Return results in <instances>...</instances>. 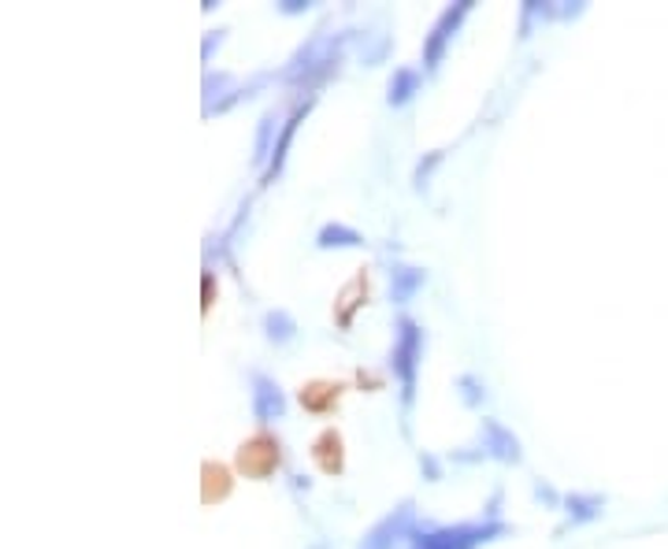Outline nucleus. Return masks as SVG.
Masks as SVG:
<instances>
[{
    "mask_svg": "<svg viewBox=\"0 0 668 549\" xmlns=\"http://www.w3.org/2000/svg\"><path fill=\"white\" fill-rule=\"evenodd\" d=\"M312 108H316V97H301V101L294 104V112L283 120V130H279V141H275V149H272V160H268V167L260 171V186H272L275 178L283 175L286 157H290V146H294V138H297V130H301V123L309 120Z\"/></svg>",
    "mask_w": 668,
    "mask_h": 549,
    "instance_id": "8",
    "label": "nucleus"
},
{
    "mask_svg": "<svg viewBox=\"0 0 668 549\" xmlns=\"http://www.w3.org/2000/svg\"><path fill=\"white\" fill-rule=\"evenodd\" d=\"M565 524L554 531L557 538L572 527H583V524H594V520L606 516V494H565Z\"/></svg>",
    "mask_w": 668,
    "mask_h": 549,
    "instance_id": "13",
    "label": "nucleus"
},
{
    "mask_svg": "<svg viewBox=\"0 0 668 549\" xmlns=\"http://www.w3.org/2000/svg\"><path fill=\"white\" fill-rule=\"evenodd\" d=\"M260 330H264V338L272 346H290L301 327H297V320L286 309H268L264 320H260Z\"/></svg>",
    "mask_w": 668,
    "mask_h": 549,
    "instance_id": "19",
    "label": "nucleus"
},
{
    "mask_svg": "<svg viewBox=\"0 0 668 549\" xmlns=\"http://www.w3.org/2000/svg\"><path fill=\"white\" fill-rule=\"evenodd\" d=\"M368 238L349 223H323L316 230V249H364Z\"/></svg>",
    "mask_w": 668,
    "mask_h": 549,
    "instance_id": "18",
    "label": "nucleus"
},
{
    "mask_svg": "<svg viewBox=\"0 0 668 549\" xmlns=\"http://www.w3.org/2000/svg\"><path fill=\"white\" fill-rule=\"evenodd\" d=\"M423 346H428V335H423V323L412 320L409 312L394 320V346H391V375L401 386V412L409 416L412 401H417V379H420V364H423Z\"/></svg>",
    "mask_w": 668,
    "mask_h": 549,
    "instance_id": "2",
    "label": "nucleus"
},
{
    "mask_svg": "<svg viewBox=\"0 0 668 549\" xmlns=\"http://www.w3.org/2000/svg\"><path fill=\"white\" fill-rule=\"evenodd\" d=\"M417 527H420L417 501L405 498V501H397V506L386 512L383 520H375V524L360 535L357 549H409Z\"/></svg>",
    "mask_w": 668,
    "mask_h": 549,
    "instance_id": "5",
    "label": "nucleus"
},
{
    "mask_svg": "<svg viewBox=\"0 0 668 549\" xmlns=\"http://www.w3.org/2000/svg\"><path fill=\"white\" fill-rule=\"evenodd\" d=\"M449 461H454V464H483V461H491V457H486L483 446H465V449H454Z\"/></svg>",
    "mask_w": 668,
    "mask_h": 549,
    "instance_id": "26",
    "label": "nucleus"
},
{
    "mask_svg": "<svg viewBox=\"0 0 668 549\" xmlns=\"http://www.w3.org/2000/svg\"><path fill=\"white\" fill-rule=\"evenodd\" d=\"M290 401H286V390L279 386L275 375L260 372V367H249V412L260 427H272L286 416Z\"/></svg>",
    "mask_w": 668,
    "mask_h": 549,
    "instance_id": "7",
    "label": "nucleus"
},
{
    "mask_svg": "<svg viewBox=\"0 0 668 549\" xmlns=\"http://www.w3.org/2000/svg\"><path fill=\"white\" fill-rule=\"evenodd\" d=\"M279 12H283V15H305V12H312V0H283Z\"/></svg>",
    "mask_w": 668,
    "mask_h": 549,
    "instance_id": "29",
    "label": "nucleus"
},
{
    "mask_svg": "<svg viewBox=\"0 0 668 549\" xmlns=\"http://www.w3.org/2000/svg\"><path fill=\"white\" fill-rule=\"evenodd\" d=\"M502 501H505V486H494V494L486 498V506H483V520L498 524V520H502Z\"/></svg>",
    "mask_w": 668,
    "mask_h": 549,
    "instance_id": "27",
    "label": "nucleus"
},
{
    "mask_svg": "<svg viewBox=\"0 0 668 549\" xmlns=\"http://www.w3.org/2000/svg\"><path fill=\"white\" fill-rule=\"evenodd\" d=\"M368 297H372V278H368V267H360V272L342 286L338 301H334V323H338L342 330L354 327L357 312L368 304Z\"/></svg>",
    "mask_w": 668,
    "mask_h": 549,
    "instance_id": "12",
    "label": "nucleus"
},
{
    "mask_svg": "<svg viewBox=\"0 0 668 549\" xmlns=\"http://www.w3.org/2000/svg\"><path fill=\"white\" fill-rule=\"evenodd\" d=\"M215 294H220V278H215L212 264H205V275H201V312H205V316L212 312Z\"/></svg>",
    "mask_w": 668,
    "mask_h": 549,
    "instance_id": "23",
    "label": "nucleus"
},
{
    "mask_svg": "<svg viewBox=\"0 0 668 549\" xmlns=\"http://www.w3.org/2000/svg\"><path fill=\"white\" fill-rule=\"evenodd\" d=\"M531 490H535V501H543L546 509H561V506H565V494H557L546 479H535V486H531Z\"/></svg>",
    "mask_w": 668,
    "mask_h": 549,
    "instance_id": "24",
    "label": "nucleus"
},
{
    "mask_svg": "<svg viewBox=\"0 0 668 549\" xmlns=\"http://www.w3.org/2000/svg\"><path fill=\"white\" fill-rule=\"evenodd\" d=\"M286 461V449H283V438L275 431L260 427L257 435H249L246 442L234 449V472L242 479H252V483H264L283 467Z\"/></svg>",
    "mask_w": 668,
    "mask_h": 549,
    "instance_id": "4",
    "label": "nucleus"
},
{
    "mask_svg": "<svg viewBox=\"0 0 668 549\" xmlns=\"http://www.w3.org/2000/svg\"><path fill=\"white\" fill-rule=\"evenodd\" d=\"M472 8H475V0H457V4L442 8L438 20L431 23V30L423 34V71H428V75H431V71L442 67V60H446L449 45H454L457 30L465 26L468 15H472Z\"/></svg>",
    "mask_w": 668,
    "mask_h": 549,
    "instance_id": "6",
    "label": "nucleus"
},
{
    "mask_svg": "<svg viewBox=\"0 0 668 549\" xmlns=\"http://www.w3.org/2000/svg\"><path fill=\"white\" fill-rule=\"evenodd\" d=\"M423 286H428V272H423V267L394 260L391 264V301L394 304H409Z\"/></svg>",
    "mask_w": 668,
    "mask_h": 549,
    "instance_id": "15",
    "label": "nucleus"
},
{
    "mask_svg": "<svg viewBox=\"0 0 668 549\" xmlns=\"http://www.w3.org/2000/svg\"><path fill=\"white\" fill-rule=\"evenodd\" d=\"M346 390L349 386L342 379H309L297 390V404L305 412H312V416H331L342 404V398H346Z\"/></svg>",
    "mask_w": 668,
    "mask_h": 549,
    "instance_id": "10",
    "label": "nucleus"
},
{
    "mask_svg": "<svg viewBox=\"0 0 668 549\" xmlns=\"http://www.w3.org/2000/svg\"><path fill=\"white\" fill-rule=\"evenodd\" d=\"M480 446L486 449V457L498 464H520L523 461L520 438L494 416H483V423H480Z\"/></svg>",
    "mask_w": 668,
    "mask_h": 549,
    "instance_id": "9",
    "label": "nucleus"
},
{
    "mask_svg": "<svg viewBox=\"0 0 668 549\" xmlns=\"http://www.w3.org/2000/svg\"><path fill=\"white\" fill-rule=\"evenodd\" d=\"M454 390H457V398H460L465 409L475 412V409H483V404H486V383L475 372H460L454 379Z\"/></svg>",
    "mask_w": 668,
    "mask_h": 549,
    "instance_id": "20",
    "label": "nucleus"
},
{
    "mask_svg": "<svg viewBox=\"0 0 668 549\" xmlns=\"http://www.w3.org/2000/svg\"><path fill=\"white\" fill-rule=\"evenodd\" d=\"M417 93H423V71L420 67H394L391 83H386V104L405 108L417 101Z\"/></svg>",
    "mask_w": 668,
    "mask_h": 549,
    "instance_id": "16",
    "label": "nucleus"
},
{
    "mask_svg": "<svg viewBox=\"0 0 668 549\" xmlns=\"http://www.w3.org/2000/svg\"><path fill=\"white\" fill-rule=\"evenodd\" d=\"M354 38V30H338V34H327V30H316L309 34V41L290 57V64L279 71V83L301 89V93L316 97V89L327 86L342 67V57H346V45Z\"/></svg>",
    "mask_w": 668,
    "mask_h": 549,
    "instance_id": "1",
    "label": "nucleus"
},
{
    "mask_svg": "<svg viewBox=\"0 0 668 549\" xmlns=\"http://www.w3.org/2000/svg\"><path fill=\"white\" fill-rule=\"evenodd\" d=\"M509 524H491V520H468V524H431L420 520L417 535H412L409 549H480L494 538L509 535Z\"/></svg>",
    "mask_w": 668,
    "mask_h": 549,
    "instance_id": "3",
    "label": "nucleus"
},
{
    "mask_svg": "<svg viewBox=\"0 0 668 549\" xmlns=\"http://www.w3.org/2000/svg\"><path fill=\"white\" fill-rule=\"evenodd\" d=\"M417 461H420L423 479H428V483H442V461H438L435 453H428V449H420V453H417Z\"/></svg>",
    "mask_w": 668,
    "mask_h": 549,
    "instance_id": "25",
    "label": "nucleus"
},
{
    "mask_svg": "<svg viewBox=\"0 0 668 549\" xmlns=\"http://www.w3.org/2000/svg\"><path fill=\"white\" fill-rule=\"evenodd\" d=\"M234 490V472L227 464L220 461H205L201 464V501L205 506H220V501H227Z\"/></svg>",
    "mask_w": 668,
    "mask_h": 549,
    "instance_id": "14",
    "label": "nucleus"
},
{
    "mask_svg": "<svg viewBox=\"0 0 668 549\" xmlns=\"http://www.w3.org/2000/svg\"><path fill=\"white\" fill-rule=\"evenodd\" d=\"M549 20H561V8L546 4V0H528L520 8V41L531 38V23H549Z\"/></svg>",
    "mask_w": 668,
    "mask_h": 549,
    "instance_id": "21",
    "label": "nucleus"
},
{
    "mask_svg": "<svg viewBox=\"0 0 668 549\" xmlns=\"http://www.w3.org/2000/svg\"><path fill=\"white\" fill-rule=\"evenodd\" d=\"M309 457L323 475L338 479V475L346 472V438H342V431L338 427H323L320 435L312 438Z\"/></svg>",
    "mask_w": 668,
    "mask_h": 549,
    "instance_id": "11",
    "label": "nucleus"
},
{
    "mask_svg": "<svg viewBox=\"0 0 668 549\" xmlns=\"http://www.w3.org/2000/svg\"><path fill=\"white\" fill-rule=\"evenodd\" d=\"M442 157H446V152L435 149V152H428V157H423L420 164H417V171H412V186H417V194H423L431 186V175H435V167L442 164Z\"/></svg>",
    "mask_w": 668,
    "mask_h": 549,
    "instance_id": "22",
    "label": "nucleus"
},
{
    "mask_svg": "<svg viewBox=\"0 0 668 549\" xmlns=\"http://www.w3.org/2000/svg\"><path fill=\"white\" fill-rule=\"evenodd\" d=\"M279 130H283V115L275 112V108H268L264 115H260V127H257V138H252V164L260 171L268 167V160H272V149L279 141Z\"/></svg>",
    "mask_w": 668,
    "mask_h": 549,
    "instance_id": "17",
    "label": "nucleus"
},
{
    "mask_svg": "<svg viewBox=\"0 0 668 549\" xmlns=\"http://www.w3.org/2000/svg\"><path fill=\"white\" fill-rule=\"evenodd\" d=\"M223 38H227V30H209V34H205V41H201V60H205V64H212V49H220Z\"/></svg>",
    "mask_w": 668,
    "mask_h": 549,
    "instance_id": "28",
    "label": "nucleus"
}]
</instances>
